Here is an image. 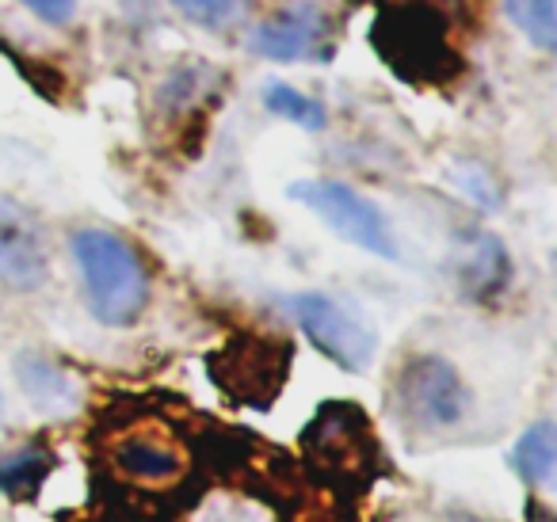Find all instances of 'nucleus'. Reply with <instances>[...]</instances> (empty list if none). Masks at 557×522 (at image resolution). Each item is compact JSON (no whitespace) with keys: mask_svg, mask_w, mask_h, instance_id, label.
I'll use <instances>...</instances> for the list:
<instances>
[{"mask_svg":"<svg viewBox=\"0 0 557 522\" xmlns=\"http://www.w3.org/2000/svg\"><path fill=\"white\" fill-rule=\"evenodd\" d=\"M103 461L119 481L141 484V488H169L187 473L184 443L172 431L141 420L108 438Z\"/></svg>","mask_w":557,"mask_h":522,"instance_id":"6e6552de","label":"nucleus"},{"mask_svg":"<svg viewBox=\"0 0 557 522\" xmlns=\"http://www.w3.org/2000/svg\"><path fill=\"white\" fill-rule=\"evenodd\" d=\"M508 278V256L504 245L496 237H478V245L466 252V268H462V283L473 298H485L496 294Z\"/></svg>","mask_w":557,"mask_h":522,"instance_id":"4468645a","label":"nucleus"},{"mask_svg":"<svg viewBox=\"0 0 557 522\" xmlns=\"http://www.w3.org/2000/svg\"><path fill=\"white\" fill-rule=\"evenodd\" d=\"M27 9L35 12L39 20H47V24L62 27L73 20V12H77V0H24Z\"/></svg>","mask_w":557,"mask_h":522,"instance_id":"a211bd4d","label":"nucleus"},{"mask_svg":"<svg viewBox=\"0 0 557 522\" xmlns=\"http://www.w3.org/2000/svg\"><path fill=\"white\" fill-rule=\"evenodd\" d=\"M511 465H516V473L523 476L531 488H546V484L554 481V469H557L554 423L542 420V423H534V427H527L516 446V453H511Z\"/></svg>","mask_w":557,"mask_h":522,"instance_id":"f8f14e48","label":"nucleus"},{"mask_svg":"<svg viewBox=\"0 0 557 522\" xmlns=\"http://www.w3.org/2000/svg\"><path fill=\"white\" fill-rule=\"evenodd\" d=\"M58 458L50 446L27 443L16 450H0V492L9 499H35L47 484V476L54 473Z\"/></svg>","mask_w":557,"mask_h":522,"instance_id":"9b49d317","label":"nucleus"},{"mask_svg":"<svg viewBox=\"0 0 557 522\" xmlns=\"http://www.w3.org/2000/svg\"><path fill=\"white\" fill-rule=\"evenodd\" d=\"M290 359H295V344L287 336L237 332L218 351H210L207 370L230 405L271 408L290 377Z\"/></svg>","mask_w":557,"mask_h":522,"instance_id":"7ed1b4c3","label":"nucleus"},{"mask_svg":"<svg viewBox=\"0 0 557 522\" xmlns=\"http://www.w3.org/2000/svg\"><path fill=\"white\" fill-rule=\"evenodd\" d=\"M371 47L409 85L440 88L458 80L466 70V58L450 39L447 16L428 0L386 4L371 24Z\"/></svg>","mask_w":557,"mask_h":522,"instance_id":"f257e3e1","label":"nucleus"},{"mask_svg":"<svg viewBox=\"0 0 557 522\" xmlns=\"http://www.w3.org/2000/svg\"><path fill=\"white\" fill-rule=\"evenodd\" d=\"M263 103H268V111H275L278 119H287V123H298L302 130H325L329 115L325 108H321L318 100H310V96H302L298 88L290 85H268L263 88Z\"/></svg>","mask_w":557,"mask_h":522,"instance_id":"dca6fc26","label":"nucleus"},{"mask_svg":"<svg viewBox=\"0 0 557 522\" xmlns=\"http://www.w3.org/2000/svg\"><path fill=\"white\" fill-rule=\"evenodd\" d=\"M302 450L321 476L341 484H363L379 465L374 427L356 400H325L302 431Z\"/></svg>","mask_w":557,"mask_h":522,"instance_id":"20e7f679","label":"nucleus"},{"mask_svg":"<svg viewBox=\"0 0 557 522\" xmlns=\"http://www.w3.org/2000/svg\"><path fill=\"white\" fill-rule=\"evenodd\" d=\"M290 199L310 207L318 217H325L329 229L341 233L356 248L382 256V260H397V240L389 233V222L356 187L341 184V179H306V184L290 187Z\"/></svg>","mask_w":557,"mask_h":522,"instance_id":"423d86ee","label":"nucleus"},{"mask_svg":"<svg viewBox=\"0 0 557 522\" xmlns=\"http://www.w3.org/2000/svg\"><path fill=\"white\" fill-rule=\"evenodd\" d=\"M176 9L184 12L187 20H195V24L225 32V27H233L240 20L245 0H176Z\"/></svg>","mask_w":557,"mask_h":522,"instance_id":"f3484780","label":"nucleus"},{"mask_svg":"<svg viewBox=\"0 0 557 522\" xmlns=\"http://www.w3.org/2000/svg\"><path fill=\"white\" fill-rule=\"evenodd\" d=\"M394 412L401 423L417 431H443L455 427L466 412V385L458 370L440 355H417L394 377Z\"/></svg>","mask_w":557,"mask_h":522,"instance_id":"39448f33","label":"nucleus"},{"mask_svg":"<svg viewBox=\"0 0 557 522\" xmlns=\"http://www.w3.org/2000/svg\"><path fill=\"white\" fill-rule=\"evenodd\" d=\"M287 309L298 321V328L313 339V347L321 355H329L336 366L363 374L374 362L379 336L356 313H348L341 301L329 298V294H295V298H287Z\"/></svg>","mask_w":557,"mask_h":522,"instance_id":"0eeeda50","label":"nucleus"},{"mask_svg":"<svg viewBox=\"0 0 557 522\" xmlns=\"http://www.w3.org/2000/svg\"><path fill=\"white\" fill-rule=\"evenodd\" d=\"M0 278L12 290H35L47 283V245L27 210L0 202Z\"/></svg>","mask_w":557,"mask_h":522,"instance_id":"9d476101","label":"nucleus"},{"mask_svg":"<svg viewBox=\"0 0 557 522\" xmlns=\"http://www.w3.org/2000/svg\"><path fill=\"white\" fill-rule=\"evenodd\" d=\"M504 12L539 50L557 47V0H504Z\"/></svg>","mask_w":557,"mask_h":522,"instance_id":"2eb2a0df","label":"nucleus"},{"mask_svg":"<svg viewBox=\"0 0 557 522\" xmlns=\"http://www.w3.org/2000/svg\"><path fill=\"white\" fill-rule=\"evenodd\" d=\"M73 256L85 275L88 309L96 321L111 328L138 321L149 301V271L141 256L108 229H81L73 237Z\"/></svg>","mask_w":557,"mask_h":522,"instance_id":"f03ea898","label":"nucleus"},{"mask_svg":"<svg viewBox=\"0 0 557 522\" xmlns=\"http://www.w3.org/2000/svg\"><path fill=\"white\" fill-rule=\"evenodd\" d=\"M20 385L35 400V408H73V377L50 366L47 359H35V355L20 359Z\"/></svg>","mask_w":557,"mask_h":522,"instance_id":"ddd939ff","label":"nucleus"},{"mask_svg":"<svg viewBox=\"0 0 557 522\" xmlns=\"http://www.w3.org/2000/svg\"><path fill=\"white\" fill-rule=\"evenodd\" d=\"M329 35H333V24L321 4H290L252 27L248 50L268 62H302V58L329 54Z\"/></svg>","mask_w":557,"mask_h":522,"instance_id":"1a4fd4ad","label":"nucleus"}]
</instances>
